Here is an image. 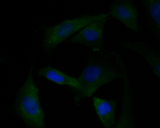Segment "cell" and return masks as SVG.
<instances>
[{"label": "cell", "mask_w": 160, "mask_h": 128, "mask_svg": "<svg viewBox=\"0 0 160 128\" xmlns=\"http://www.w3.org/2000/svg\"><path fill=\"white\" fill-rule=\"evenodd\" d=\"M143 3L152 20L154 31L160 35V0H144Z\"/></svg>", "instance_id": "30bf717a"}, {"label": "cell", "mask_w": 160, "mask_h": 128, "mask_svg": "<svg viewBox=\"0 0 160 128\" xmlns=\"http://www.w3.org/2000/svg\"><path fill=\"white\" fill-rule=\"evenodd\" d=\"M37 74L58 84L69 86L76 89L77 93L80 90V85L77 79L50 66H46L40 69L37 71Z\"/></svg>", "instance_id": "ba28073f"}, {"label": "cell", "mask_w": 160, "mask_h": 128, "mask_svg": "<svg viewBox=\"0 0 160 128\" xmlns=\"http://www.w3.org/2000/svg\"><path fill=\"white\" fill-rule=\"evenodd\" d=\"M124 78V90L121 112L118 122L113 128H135L133 115L132 99L128 79L127 75Z\"/></svg>", "instance_id": "8992f818"}, {"label": "cell", "mask_w": 160, "mask_h": 128, "mask_svg": "<svg viewBox=\"0 0 160 128\" xmlns=\"http://www.w3.org/2000/svg\"><path fill=\"white\" fill-rule=\"evenodd\" d=\"M106 14L81 15L76 18L65 20L54 26L45 28L43 34V47L49 54L59 44L88 24L107 17Z\"/></svg>", "instance_id": "3957f363"}, {"label": "cell", "mask_w": 160, "mask_h": 128, "mask_svg": "<svg viewBox=\"0 0 160 128\" xmlns=\"http://www.w3.org/2000/svg\"><path fill=\"white\" fill-rule=\"evenodd\" d=\"M110 15L127 27L136 33L139 32L138 11L135 4L129 0H116L110 5Z\"/></svg>", "instance_id": "5b68a950"}, {"label": "cell", "mask_w": 160, "mask_h": 128, "mask_svg": "<svg viewBox=\"0 0 160 128\" xmlns=\"http://www.w3.org/2000/svg\"><path fill=\"white\" fill-rule=\"evenodd\" d=\"M122 66L119 61L111 63L101 57L90 60L77 79L80 90L75 96V101L90 97L103 85L124 78L125 73L120 71Z\"/></svg>", "instance_id": "7a4b0ae2"}, {"label": "cell", "mask_w": 160, "mask_h": 128, "mask_svg": "<svg viewBox=\"0 0 160 128\" xmlns=\"http://www.w3.org/2000/svg\"><path fill=\"white\" fill-rule=\"evenodd\" d=\"M123 46L135 50L142 55L152 66L154 74L160 78V58L159 54L142 42H122Z\"/></svg>", "instance_id": "9c48e42d"}, {"label": "cell", "mask_w": 160, "mask_h": 128, "mask_svg": "<svg viewBox=\"0 0 160 128\" xmlns=\"http://www.w3.org/2000/svg\"><path fill=\"white\" fill-rule=\"evenodd\" d=\"M94 104L96 112L104 127L113 128L115 123V100H108L93 96Z\"/></svg>", "instance_id": "52a82bcc"}, {"label": "cell", "mask_w": 160, "mask_h": 128, "mask_svg": "<svg viewBox=\"0 0 160 128\" xmlns=\"http://www.w3.org/2000/svg\"><path fill=\"white\" fill-rule=\"evenodd\" d=\"M33 60L27 77L17 90L12 107L14 112L29 128H45V114L39 99V90L35 85L33 76Z\"/></svg>", "instance_id": "6da1fadb"}, {"label": "cell", "mask_w": 160, "mask_h": 128, "mask_svg": "<svg viewBox=\"0 0 160 128\" xmlns=\"http://www.w3.org/2000/svg\"><path fill=\"white\" fill-rule=\"evenodd\" d=\"M109 17L91 23L68 40L69 43L84 45L95 51L103 48L104 30Z\"/></svg>", "instance_id": "277c9868"}]
</instances>
